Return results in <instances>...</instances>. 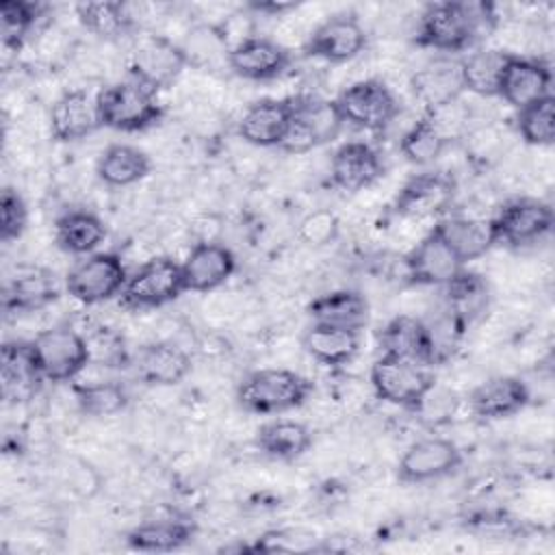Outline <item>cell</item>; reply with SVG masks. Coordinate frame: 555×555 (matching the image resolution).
<instances>
[{"label": "cell", "mask_w": 555, "mask_h": 555, "mask_svg": "<svg viewBox=\"0 0 555 555\" xmlns=\"http://www.w3.org/2000/svg\"><path fill=\"white\" fill-rule=\"evenodd\" d=\"M488 7L460 0L431 2L423 9L414 41L440 54H457L475 46L488 22Z\"/></svg>", "instance_id": "6da1fadb"}, {"label": "cell", "mask_w": 555, "mask_h": 555, "mask_svg": "<svg viewBox=\"0 0 555 555\" xmlns=\"http://www.w3.org/2000/svg\"><path fill=\"white\" fill-rule=\"evenodd\" d=\"M314 384L291 369H258L236 386V403L249 414H282L304 405Z\"/></svg>", "instance_id": "7a4b0ae2"}, {"label": "cell", "mask_w": 555, "mask_h": 555, "mask_svg": "<svg viewBox=\"0 0 555 555\" xmlns=\"http://www.w3.org/2000/svg\"><path fill=\"white\" fill-rule=\"evenodd\" d=\"M95 104L100 126L117 132H143L165 115L156 93L132 78L104 87L95 95Z\"/></svg>", "instance_id": "3957f363"}, {"label": "cell", "mask_w": 555, "mask_h": 555, "mask_svg": "<svg viewBox=\"0 0 555 555\" xmlns=\"http://www.w3.org/2000/svg\"><path fill=\"white\" fill-rule=\"evenodd\" d=\"M291 111H293L291 130L286 141L280 147L291 154H301L334 141L345 126L336 102L325 100L321 95H310V93L293 95Z\"/></svg>", "instance_id": "277c9868"}, {"label": "cell", "mask_w": 555, "mask_h": 555, "mask_svg": "<svg viewBox=\"0 0 555 555\" xmlns=\"http://www.w3.org/2000/svg\"><path fill=\"white\" fill-rule=\"evenodd\" d=\"M33 353L46 382H72L91 364L85 334L72 325H54L39 332L33 340Z\"/></svg>", "instance_id": "5b68a950"}, {"label": "cell", "mask_w": 555, "mask_h": 555, "mask_svg": "<svg viewBox=\"0 0 555 555\" xmlns=\"http://www.w3.org/2000/svg\"><path fill=\"white\" fill-rule=\"evenodd\" d=\"M371 386L382 401L418 410L423 399L436 388L429 366L382 353L371 364Z\"/></svg>", "instance_id": "8992f818"}, {"label": "cell", "mask_w": 555, "mask_h": 555, "mask_svg": "<svg viewBox=\"0 0 555 555\" xmlns=\"http://www.w3.org/2000/svg\"><path fill=\"white\" fill-rule=\"evenodd\" d=\"M345 124L382 132L399 115V100L392 89L379 78H364L345 87L334 100Z\"/></svg>", "instance_id": "52a82bcc"}, {"label": "cell", "mask_w": 555, "mask_h": 555, "mask_svg": "<svg viewBox=\"0 0 555 555\" xmlns=\"http://www.w3.org/2000/svg\"><path fill=\"white\" fill-rule=\"evenodd\" d=\"M182 264L169 256H156L128 275L119 304L128 310L160 308L184 293Z\"/></svg>", "instance_id": "ba28073f"}, {"label": "cell", "mask_w": 555, "mask_h": 555, "mask_svg": "<svg viewBox=\"0 0 555 555\" xmlns=\"http://www.w3.org/2000/svg\"><path fill=\"white\" fill-rule=\"evenodd\" d=\"M186 65L189 54L182 46L163 35H143L130 52L128 78L158 93L171 87Z\"/></svg>", "instance_id": "9c48e42d"}, {"label": "cell", "mask_w": 555, "mask_h": 555, "mask_svg": "<svg viewBox=\"0 0 555 555\" xmlns=\"http://www.w3.org/2000/svg\"><path fill=\"white\" fill-rule=\"evenodd\" d=\"M128 275L130 273L126 271L117 254L93 251L89 256H82L67 271L65 288L76 301L85 306H95L113 297H119L128 282Z\"/></svg>", "instance_id": "30bf717a"}, {"label": "cell", "mask_w": 555, "mask_h": 555, "mask_svg": "<svg viewBox=\"0 0 555 555\" xmlns=\"http://www.w3.org/2000/svg\"><path fill=\"white\" fill-rule=\"evenodd\" d=\"M496 245L525 247L538 243L553 230V208L546 202L516 197L492 217Z\"/></svg>", "instance_id": "8fae6325"}, {"label": "cell", "mask_w": 555, "mask_h": 555, "mask_svg": "<svg viewBox=\"0 0 555 555\" xmlns=\"http://www.w3.org/2000/svg\"><path fill=\"white\" fill-rule=\"evenodd\" d=\"M462 464L460 447L449 438L414 440L397 464V477L403 483H427L455 473Z\"/></svg>", "instance_id": "7c38bea8"}, {"label": "cell", "mask_w": 555, "mask_h": 555, "mask_svg": "<svg viewBox=\"0 0 555 555\" xmlns=\"http://www.w3.org/2000/svg\"><path fill=\"white\" fill-rule=\"evenodd\" d=\"M455 180L444 171L414 173L395 197V212L403 219H431L444 215L455 199Z\"/></svg>", "instance_id": "4fadbf2b"}, {"label": "cell", "mask_w": 555, "mask_h": 555, "mask_svg": "<svg viewBox=\"0 0 555 555\" xmlns=\"http://www.w3.org/2000/svg\"><path fill=\"white\" fill-rule=\"evenodd\" d=\"M291 61L293 56L286 46L262 35H249L238 39L234 46H230V52L225 59L228 67L238 78L254 80V82H267V80L280 78L288 69Z\"/></svg>", "instance_id": "5bb4252c"}, {"label": "cell", "mask_w": 555, "mask_h": 555, "mask_svg": "<svg viewBox=\"0 0 555 555\" xmlns=\"http://www.w3.org/2000/svg\"><path fill=\"white\" fill-rule=\"evenodd\" d=\"M366 48V33L356 15H332L314 28L304 46L306 56L327 63H347Z\"/></svg>", "instance_id": "9a60e30c"}, {"label": "cell", "mask_w": 555, "mask_h": 555, "mask_svg": "<svg viewBox=\"0 0 555 555\" xmlns=\"http://www.w3.org/2000/svg\"><path fill=\"white\" fill-rule=\"evenodd\" d=\"M410 87L416 100H421L429 111L451 106L464 91L462 59L438 54L412 74Z\"/></svg>", "instance_id": "2e32d148"}, {"label": "cell", "mask_w": 555, "mask_h": 555, "mask_svg": "<svg viewBox=\"0 0 555 555\" xmlns=\"http://www.w3.org/2000/svg\"><path fill=\"white\" fill-rule=\"evenodd\" d=\"M551 85H553V74L544 61L509 54L499 82L496 98L505 100L509 106L520 111L551 95Z\"/></svg>", "instance_id": "e0dca14e"}, {"label": "cell", "mask_w": 555, "mask_h": 555, "mask_svg": "<svg viewBox=\"0 0 555 555\" xmlns=\"http://www.w3.org/2000/svg\"><path fill=\"white\" fill-rule=\"evenodd\" d=\"M291 98H262L251 102L238 119V134L256 147H282L291 130Z\"/></svg>", "instance_id": "ac0fdd59"}, {"label": "cell", "mask_w": 555, "mask_h": 555, "mask_svg": "<svg viewBox=\"0 0 555 555\" xmlns=\"http://www.w3.org/2000/svg\"><path fill=\"white\" fill-rule=\"evenodd\" d=\"M384 176V163L377 150L364 141H347L336 147L330 160L332 184L345 193L369 189Z\"/></svg>", "instance_id": "d6986e66"}, {"label": "cell", "mask_w": 555, "mask_h": 555, "mask_svg": "<svg viewBox=\"0 0 555 555\" xmlns=\"http://www.w3.org/2000/svg\"><path fill=\"white\" fill-rule=\"evenodd\" d=\"M134 375L145 386H176L191 373V356L169 340H152L130 360Z\"/></svg>", "instance_id": "ffe728a7"}, {"label": "cell", "mask_w": 555, "mask_h": 555, "mask_svg": "<svg viewBox=\"0 0 555 555\" xmlns=\"http://www.w3.org/2000/svg\"><path fill=\"white\" fill-rule=\"evenodd\" d=\"M2 397L11 403L33 399L46 382L33 353L30 340H7L0 349Z\"/></svg>", "instance_id": "44dd1931"}, {"label": "cell", "mask_w": 555, "mask_h": 555, "mask_svg": "<svg viewBox=\"0 0 555 555\" xmlns=\"http://www.w3.org/2000/svg\"><path fill=\"white\" fill-rule=\"evenodd\" d=\"M180 264L184 288L193 293H208L232 278L236 271V256L221 243L204 241L197 243Z\"/></svg>", "instance_id": "7402d4cb"}, {"label": "cell", "mask_w": 555, "mask_h": 555, "mask_svg": "<svg viewBox=\"0 0 555 555\" xmlns=\"http://www.w3.org/2000/svg\"><path fill=\"white\" fill-rule=\"evenodd\" d=\"M59 295L61 288L54 271L46 267H20L4 282L2 308L4 312H37L54 304Z\"/></svg>", "instance_id": "603a6c76"}, {"label": "cell", "mask_w": 555, "mask_h": 555, "mask_svg": "<svg viewBox=\"0 0 555 555\" xmlns=\"http://www.w3.org/2000/svg\"><path fill=\"white\" fill-rule=\"evenodd\" d=\"M100 126L98 104L85 89H69L56 98L50 108V132L61 143L80 141Z\"/></svg>", "instance_id": "cb8c5ba5"}, {"label": "cell", "mask_w": 555, "mask_h": 555, "mask_svg": "<svg viewBox=\"0 0 555 555\" xmlns=\"http://www.w3.org/2000/svg\"><path fill=\"white\" fill-rule=\"evenodd\" d=\"M405 278L418 286H444L464 264L453 256V251L440 241V236L429 230L416 247L403 258Z\"/></svg>", "instance_id": "d4e9b609"}, {"label": "cell", "mask_w": 555, "mask_h": 555, "mask_svg": "<svg viewBox=\"0 0 555 555\" xmlns=\"http://www.w3.org/2000/svg\"><path fill=\"white\" fill-rule=\"evenodd\" d=\"M440 241L453 251V256L468 264L481 256H486L494 245V225L492 219L477 217H442L431 228Z\"/></svg>", "instance_id": "484cf974"}, {"label": "cell", "mask_w": 555, "mask_h": 555, "mask_svg": "<svg viewBox=\"0 0 555 555\" xmlns=\"http://www.w3.org/2000/svg\"><path fill=\"white\" fill-rule=\"evenodd\" d=\"M379 347L386 356L403 358L423 366L436 364V351L427 323L410 314H399L384 325L379 332Z\"/></svg>", "instance_id": "4316f807"}, {"label": "cell", "mask_w": 555, "mask_h": 555, "mask_svg": "<svg viewBox=\"0 0 555 555\" xmlns=\"http://www.w3.org/2000/svg\"><path fill=\"white\" fill-rule=\"evenodd\" d=\"M531 401L527 384L512 375H496L479 384L470 397V410L475 416L486 421H501L518 414Z\"/></svg>", "instance_id": "83f0119b"}, {"label": "cell", "mask_w": 555, "mask_h": 555, "mask_svg": "<svg viewBox=\"0 0 555 555\" xmlns=\"http://www.w3.org/2000/svg\"><path fill=\"white\" fill-rule=\"evenodd\" d=\"M360 334L358 330L310 321L301 334V347L312 360L325 366H343L356 358Z\"/></svg>", "instance_id": "f1b7e54d"}, {"label": "cell", "mask_w": 555, "mask_h": 555, "mask_svg": "<svg viewBox=\"0 0 555 555\" xmlns=\"http://www.w3.org/2000/svg\"><path fill=\"white\" fill-rule=\"evenodd\" d=\"M444 310L466 330L475 323L490 304V286L477 271L460 269L444 286Z\"/></svg>", "instance_id": "f546056e"}, {"label": "cell", "mask_w": 555, "mask_h": 555, "mask_svg": "<svg viewBox=\"0 0 555 555\" xmlns=\"http://www.w3.org/2000/svg\"><path fill=\"white\" fill-rule=\"evenodd\" d=\"M369 301L360 291L338 288L314 297L306 306V314L314 323H330L362 332L369 323Z\"/></svg>", "instance_id": "4dcf8cb0"}, {"label": "cell", "mask_w": 555, "mask_h": 555, "mask_svg": "<svg viewBox=\"0 0 555 555\" xmlns=\"http://www.w3.org/2000/svg\"><path fill=\"white\" fill-rule=\"evenodd\" d=\"M256 447L271 460L293 462L312 447V431L295 418H273L258 427Z\"/></svg>", "instance_id": "1f68e13d"}, {"label": "cell", "mask_w": 555, "mask_h": 555, "mask_svg": "<svg viewBox=\"0 0 555 555\" xmlns=\"http://www.w3.org/2000/svg\"><path fill=\"white\" fill-rule=\"evenodd\" d=\"M106 238L104 221L91 210H67L54 223V241L65 254L89 256Z\"/></svg>", "instance_id": "d6a6232c"}, {"label": "cell", "mask_w": 555, "mask_h": 555, "mask_svg": "<svg viewBox=\"0 0 555 555\" xmlns=\"http://www.w3.org/2000/svg\"><path fill=\"white\" fill-rule=\"evenodd\" d=\"M197 527L186 518H158L145 520L128 531L126 544L134 551L167 553L182 548L195 535Z\"/></svg>", "instance_id": "836d02e7"}, {"label": "cell", "mask_w": 555, "mask_h": 555, "mask_svg": "<svg viewBox=\"0 0 555 555\" xmlns=\"http://www.w3.org/2000/svg\"><path fill=\"white\" fill-rule=\"evenodd\" d=\"M152 171V160L147 152L128 143H113L102 150L95 173L108 186H130L143 180Z\"/></svg>", "instance_id": "e575fe53"}, {"label": "cell", "mask_w": 555, "mask_h": 555, "mask_svg": "<svg viewBox=\"0 0 555 555\" xmlns=\"http://www.w3.org/2000/svg\"><path fill=\"white\" fill-rule=\"evenodd\" d=\"M447 145L449 137L434 113L423 115L399 139V152L403 154V158L418 167H427L434 160H438Z\"/></svg>", "instance_id": "d590c367"}, {"label": "cell", "mask_w": 555, "mask_h": 555, "mask_svg": "<svg viewBox=\"0 0 555 555\" xmlns=\"http://www.w3.org/2000/svg\"><path fill=\"white\" fill-rule=\"evenodd\" d=\"M507 59H509V52H503L496 48L475 50L468 56H464L462 59L464 91L477 93L481 98H496Z\"/></svg>", "instance_id": "8d00e7d4"}, {"label": "cell", "mask_w": 555, "mask_h": 555, "mask_svg": "<svg viewBox=\"0 0 555 555\" xmlns=\"http://www.w3.org/2000/svg\"><path fill=\"white\" fill-rule=\"evenodd\" d=\"M76 15L89 33L102 39H119L128 35L134 26L128 7L124 2H113V0L78 2Z\"/></svg>", "instance_id": "74e56055"}, {"label": "cell", "mask_w": 555, "mask_h": 555, "mask_svg": "<svg viewBox=\"0 0 555 555\" xmlns=\"http://www.w3.org/2000/svg\"><path fill=\"white\" fill-rule=\"evenodd\" d=\"M76 405L85 416L91 418H108L126 410L130 397L128 390L113 379L106 382H91V384H76L74 386Z\"/></svg>", "instance_id": "f35d334b"}, {"label": "cell", "mask_w": 555, "mask_h": 555, "mask_svg": "<svg viewBox=\"0 0 555 555\" xmlns=\"http://www.w3.org/2000/svg\"><path fill=\"white\" fill-rule=\"evenodd\" d=\"M516 128L529 145H551L555 141V95H546L516 113Z\"/></svg>", "instance_id": "ab89813d"}, {"label": "cell", "mask_w": 555, "mask_h": 555, "mask_svg": "<svg viewBox=\"0 0 555 555\" xmlns=\"http://www.w3.org/2000/svg\"><path fill=\"white\" fill-rule=\"evenodd\" d=\"M41 7L28 0H2L0 2V35L4 48H20L30 35Z\"/></svg>", "instance_id": "60d3db41"}, {"label": "cell", "mask_w": 555, "mask_h": 555, "mask_svg": "<svg viewBox=\"0 0 555 555\" xmlns=\"http://www.w3.org/2000/svg\"><path fill=\"white\" fill-rule=\"evenodd\" d=\"M91 362H98L102 366H128L130 353L126 349L124 336H119L113 327L98 325L93 332L85 334Z\"/></svg>", "instance_id": "b9f144b4"}, {"label": "cell", "mask_w": 555, "mask_h": 555, "mask_svg": "<svg viewBox=\"0 0 555 555\" xmlns=\"http://www.w3.org/2000/svg\"><path fill=\"white\" fill-rule=\"evenodd\" d=\"M28 225V206L24 197L13 189L4 186L0 195V238L2 243L17 241Z\"/></svg>", "instance_id": "7bdbcfd3"}, {"label": "cell", "mask_w": 555, "mask_h": 555, "mask_svg": "<svg viewBox=\"0 0 555 555\" xmlns=\"http://www.w3.org/2000/svg\"><path fill=\"white\" fill-rule=\"evenodd\" d=\"M338 217L332 210L319 208L308 212L297 228V236L308 247L330 245L338 236Z\"/></svg>", "instance_id": "ee69618b"}, {"label": "cell", "mask_w": 555, "mask_h": 555, "mask_svg": "<svg viewBox=\"0 0 555 555\" xmlns=\"http://www.w3.org/2000/svg\"><path fill=\"white\" fill-rule=\"evenodd\" d=\"M295 7H297L295 2H249L247 4V9H251L254 13H260V15H282Z\"/></svg>", "instance_id": "f6af8a7d"}]
</instances>
